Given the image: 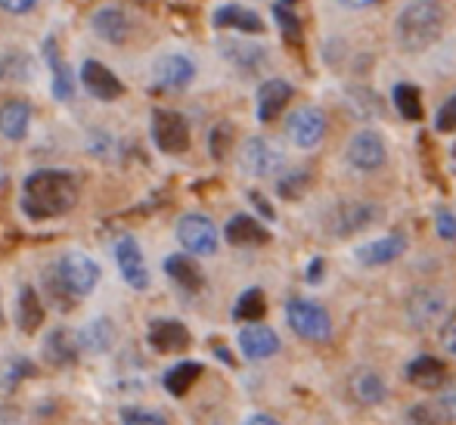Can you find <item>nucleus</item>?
<instances>
[{
  "label": "nucleus",
  "mask_w": 456,
  "mask_h": 425,
  "mask_svg": "<svg viewBox=\"0 0 456 425\" xmlns=\"http://www.w3.org/2000/svg\"><path fill=\"white\" fill-rule=\"evenodd\" d=\"M78 202V180L66 171H35L22 186V211L35 221L60 217Z\"/></svg>",
  "instance_id": "obj_1"
},
{
  "label": "nucleus",
  "mask_w": 456,
  "mask_h": 425,
  "mask_svg": "<svg viewBox=\"0 0 456 425\" xmlns=\"http://www.w3.org/2000/svg\"><path fill=\"white\" fill-rule=\"evenodd\" d=\"M447 10L441 0H407L395 19V37L401 50L407 53H419V50L432 47L444 31Z\"/></svg>",
  "instance_id": "obj_2"
},
{
  "label": "nucleus",
  "mask_w": 456,
  "mask_h": 425,
  "mask_svg": "<svg viewBox=\"0 0 456 425\" xmlns=\"http://www.w3.org/2000/svg\"><path fill=\"white\" fill-rule=\"evenodd\" d=\"M286 323L292 326L295 336L307 341H326L332 336V320L317 301L311 298H292L286 305Z\"/></svg>",
  "instance_id": "obj_3"
},
{
  "label": "nucleus",
  "mask_w": 456,
  "mask_h": 425,
  "mask_svg": "<svg viewBox=\"0 0 456 425\" xmlns=\"http://www.w3.org/2000/svg\"><path fill=\"white\" fill-rule=\"evenodd\" d=\"M56 274L69 286V292L81 298V295L94 292V286L100 282V264L85 252H66L56 261Z\"/></svg>",
  "instance_id": "obj_4"
},
{
  "label": "nucleus",
  "mask_w": 456,
  "mask_h": 425,
  "mask_svg": "<svg viewBox=\"0 0 456 425\" xmlns=\"http://www.w3.org/2000/svg\"><path fill=\"white\" fill-rule=\"evenodd\" d=\"M152 140L162 152L168 156H181L190 146V125L181 112H168V109H159L152 115Z\"/></svg>",
  "instance_id": "obj_5"
},
{
  "label": "nucleus",
  "mask_w": 456,
  "mask_h": 425,
  "mask_svg": "<svg viewBox=\"0 0 456 425\" xmlns=\"http://www.w3.org/2000/svg\"><path fill=\"white\" fill-rule=\"evenodd\" d=\"M379 217V208L372 202H345L338 205V208L330 211V221H326V230H330L332 236H342V240H348V236L361 233V230L372 227Z\"/></svg>",
  "instance_id": "obj_6"
},
{
  "label": "nucleus",
  "mask_w": 456,
  "mask_h": 425,
  "mask_svg": "<svg viewBox=\"0 0 456 425\" xmlns=\"http://www.w3.org/2000/svg\"><path fill=\"white\" fill-rule=\"evenodd\" d=\"M282 162H286V156H282L280 146H273L271 140L265 137H252L242 143L240 150V165L246 174H252V177H271L282 168Z\"/></svg>",
  "instance_id": "obj_7"
},
{
  "label": "nucleus",
  "mask_w": 456,
  "mask_h": 425,
  "mask_svg": "<svg viewBox=\"0 0 456 425\" xmlns=\"http://www.w3.org/2000/svg\"><path fill=\"white\" fill-rule=\"evenodd\" d=\"M286 134L298 150H314L326 134V115L317 106H301L289 115Z\"/></svg>",
  "instance_id": "obj_8"
},
{
  "label": "nucleus",
  "mask_w": 456,
  "mask_h": 425,
  "mask_svg": "<svg viewBox=\"0 0 456 425\" xmlns=\"http://www.w3.org/2000/svg\"><path fill=\"white\" fill-rule=\"evenodd\" d=\"M177 240L192 255H215L217 252V227L205 215H183L177 224Z\"/></svg>",
  "instance_id": "obj_9"
},
{
  "label": "nucleus",
  "mask_w": 456,
  "mask_h": 425,
  "mask_svg": "<svg viewBox=\"0 0 456 425\" xmlns=\"http://www.w3.org/2000/svg\"><path fill=\"white\" fill-rule=\"evenodd\" d=\"M345 156H348L351 168L370 174V171L382 168L385 159H388V150H385V140L379 137L376 131H357L354 137L348 140V150H345Z\"/></svg>",
  "instance_id": "obj_10"
},
{
  "label": "nucleus",
  "mask_w": 456,
  "mask_h": 425,
  "mask_svg": "<svg viewBox=\"0 0 456 425\" xmlns=\"http://www.w3.org/2000/svg\"><path fill=\"white\" fill-rule=\"evenodd\" d=\"M447 311V295L441 289H419L407 298V320L416 330H426Z\"/></svg>",
  "instance_id": "obj_11"
},
{
  "label": "nucleus",
  "mask_w": 456,
  "mask_h": 425,
  "mask_svg": "<svg viewBox=\"0 0 456 425\" xmlns=\"http://www.w3.org/2000/svg\"><path fill=\"white\" fill-rule=\"evenodd\" d=\"M115 261H118V270L127 280V286H134V289L150 286V270H146L143 252H140V246L131 236H121V240L115 242Z\"/></svg>",
  "instance_id": "obj_12"
},
{
  "label": "nucleus",
  "mask_w": 456,
  "mask_h": 425,
  "mask_svg": "<svg viewBox=\"0 0 456 425\" xmlns=\"http://www.w3.org/2000/svg\"><path fill=\"white\" fill-rule=\"evenodd\" d=\"M81 85L87 87V94L102 102H112L125 94V85L118 81V75H112L102 62H96V60H87L85 66H81Z\"/></svg>",
  "instance_id": "obj_13"
},
{
  "label": "nucleus",
  "mask_w": 456,
  "mask_h": 425,
  "mask_svg": "<svg viewBox=\"0 0 456 425\" xmlns=\"http://www.w3.org/2000/svg\"><path fill=\"white\" fill-rule=\"evenodd\" d=\"M91 29L100 41L106 44H125L127 35H131V19L118 10V6H102V10L94 12Z\"/></svg>",
  "instance_id": "obj_14"
},
{
  "label": "nucleus",
  "mask_w": 456,
  "mask_h": 425,
  "mask_svg": "<svg viewBox=\"0 0 456 425\" xmlns=\"http://www.w3.org/2000/svg\"><path fill=\"white\" fill-rule=\"evenodd\" d=\"M150 345L159 354H177L190 347V330L177 320H152L150 323Z\"/></svg>",
  "instance_id": "obj_15"
},
{
  "label": "nucleus",
  "mask_w": 456,
  "mask_h": 425,
  "mask_svg": "<svg viewBox=\"0 0 456 425\" xmlns=\"http://www.w3.org/2000/svg\"><path fill=\"white\" fill-rule=\"evenodd\" d=\"M240 351L246 354L248 360H267L280 351V336H276L271 326L252 323L240 332Z\"/></svg>",
  "instance_id": "obj_16"
},
{
  "label": "nucleus",
  "mask_w": 456,
  "mask_h": 425,
  "mask_svg": "<svg viewBox=\"0 0 456 425\" xmlns=\"http://www.w3.org/2000/svg\"><path fill=\"white\" fill-rule=\"evenodd\" d=\"M407 249V240L403 236H382V240L363 242V246L354 249V257L363 264V267H379V264L397 261Z\"/></svg>",
  "instance_id": "obj_17"
},
{
  "label": "nucleus",
  "mask_w": 456,
  "mask_h": 425,
  "mask_svg": "<svg viewBox=\"0 0 456 425\" xmlns=\"http://www.w3.org/2000/svg\"><path fill=\"white\" fill-rule=\"evenodd\" d=\"M289 100H292V85L289 81L280 78L265 81L258 90V121L271 125L273 119H280V112L289 106Z\"/></svg>",
  "instance_id": "obj_18"
},
{
  "label": "nucleus",
  "mask_w": 456,
  "mask_h": 425,
  "mask_svg": "<svg viewBox=\"0 0 456 425\" xmlns=\"http://www.w3.org/2000/svg\"><path fill=\"white\" fill-rule=\"evenodd\" d=\"M196 78V66L186 56H165L156 69V85L162 90H183L190 81Z\"/></svg>",
  "instance_id": "obj_19"
},
{
  "label": "nucleus",
  "mask_w": 456,
  "mask_h": 425,
  "mask_svg": "<svg viewBox=\"0 0 456 425\" xmlns=\"http://www.w3.org/2000/svg\"><path fill=\"white\" fill-rule=\"evenodd\" d=\"M224 233H227L230 246H267V242H271L267 227H261L252 215H233Z\"/></svg>",
  "instance_id": "obj_20"
},
{
  "label": "nucleus",
  "mask_w": 456,
  "mask_h": 425,
  "mask_svg": "<svg viewBox=\"0 0 456 425\" xmlns=\"http://www.w3.org/2000/svg\"><path fill=\"white\" fill-rule=\"evenodd\" d=\"M31 125V106L25 100H6L0 106V134L6 140H25Z\"/></svg>",
  "instance_id": "obj_21"
},
{
  "label": "nucleus",
  "mask_w": 456,
  "mask_h": 425,
  "mask_svg": "<svg viewBox=\"0 0 456 425\" xmlns=\"http://www.w3.org/2000/svg\"><path fill=\"white\" fill-rule=\"evenodd\" d=\"M215 29H236V31H246V35H261L265 22H261L255 10H246L240 4H227L215 12Z\"/></svg>",
  "instance_id": "obj_22"
},
{
  "label": "nucleus",
  "mask_w": 456,
  "mask_h": 425,
  "mask_svg": "<svg viewBox=\"0 0 456 425\" xmlns=\"http://www.w3.org/2000/svg\"><path fill=\"white\" fill-rule=\"evenodd\" d=\"M44 56H47L50 69H53V96L60 102L72 100L75 94V78H72V69L66 66V62L60 60V47H56V37L50 35L47 41H44Z\"/></svg>",
  "instance_id": "obj_23"
},
{
  "label": "nucleus",
  "mask_w": 456,
  "mask_h": 425,
  "mask_svg": "<svg viewBox=\"0 0 456 425\" xmlns=\"http://www.w3.org/2000/svg\"><path fill=\"white\" fill-rule=\"evenodd\" d=\"M407 379L416 385V388H441L444 385V379H447V370H444V364H441L438 357H416L413 364L407 366Z\"/></svg>",
  "instance_id": "obj_24"
},
{
  "label": "nucleus",
  "mask_w": 456,
  "mask_h": 425,
  "mask_svg": "<svg viewBox=\"0 0 456 425\" xmlns=\"http://www.w3.org/2000/svg\"><path fill=\"white\" fill-rule=\"evenodd\" d=\"M44 323V305H41V295L35 292L31 286H25L19 292V301H16V326L22 332H37Z\"/></svg>",
  "instance_id": "obj_25"
},
{
  "label": "nucleus",
  "mask_w": 456,
  "mask_h": 425,
  "mask_svg": "<svg viewBox=\"0 0 456 425\" xmlns=\"http://www.w3.org/2000/svg\"><path fill=\"white\" fill-rule=\"evenodd\" d=\"M115 341V323L109 317H94L85 330L78 332V347L91 354H106Z\"/></svg>",
  "instance_id": "obj_26"
},
{
  "label": "nucleus",
  "mask_w": 456,
  "mask_h": 425,
  "mask_svg": "<svg viewBox=\"0 0 456 425\" xmlns=\"http://www.w3.org/2000/svg\"><path fill=\"white\" fill-rule=\"evenodd\" d=\"M44 357L53 366H72L78 360V341H72L66 330H53L44 341Z\"/></svg>",
  "instance_id": "obj_27"
},
{
  "label": "nucleus",
  "mask_w": 456,
  "mask_h": 425,
  "mask_svg": "<svg viewBox=\"0 0 456 425\" xmlns=\"http://www.w3.org/2000/svg\"><path fill=\"white\" fill-rule=\"evenodd\" d=\"M199 376H202V364H196V360H181V364L165 372V391L175 397H183L186 391L196 385Z\"/></svg>",
  "instance_id": "obj_28"
},
{
  "label": "nucleus",
  "mask_w": 456,
  "mask_h": 425,
  "mask_svg": "<svg viewBox=\"0 0 456 425\" xmlns=\"http://www.w3.org/2000/svg\"><path fill=\"white\" fill-rule=\"evenodd\" d=\"M165 274H168L175 282H181L186 292H199V289H202V274H199V267L186 255L165 257Z\"/></svg>",
  "instance_id": "obj_29"
},
{
  "label": "nucleus",
  "mask_w": 456,
  "mask_h": 425,
  "mask_svg": "<svg viewBox=\"0 0 456 425\" xmlns=\"http://www.w3.org/2000/svg\"><path fill=\"white\" fill-rule=\"evenodd\" d=\"M31 62L28 53L22 50H0V81H28L31 78Z\"/></svg>",
  "instance_id": "obj_30"
},
{
  "label": "nucleus",
  "mask_w": 456,
  "mask_h": 425,
  "mask_svg": "<svg viewBox=\"0 0 456 425\" xmlns=\"http://www.w3.org/2000/svg\"><path fill=\"white\" fill-rule=\"evenodd\" d=\"M351 388H354V397L361 404H366V407H372V404H382L385 401V382L379 372H357L354 382H351Z\"/></svg>",
  "instance_id": "obj_31"
},
{
  "label": "nucleus",
  "mask_w": 456,
  "mask_h": 425,
  "mask_svg": "<svg viewBox=\"0 0 456 425\" xmlns=\"http://www.w3.org/2000/svg\"><path fill=\"white\" fill-rule=\"evenodd\" d=\"M265 314H267V301L261 289H246L233 307V317L240 320V323H258Z\"/></svg>",
  "instance_id": "obj_32"
},
{
  "label": "nucleus",
  "mask_w": 456,
  "mask_h": 425,
  "mask_svg": "<svg viewBox=\"0 0 456 425\" xmlns=\"http://www.w3.org/2000/svg\"><path fill=\"white\" fill-rule=\"evenodd\" d=\"M295 6H298V0H276L273 4L276 25H280V31L286 35L289 44H298V37H301V19Z\"/></svg>",
  "instance_id": "obj_33"
},
{
  "label": "nucleus",
  "mask_w": 456,
  "mask_h": 425,
  "mask_svg": "<svg viewBox=\"0 0 456 425\" xmlns=\"http://www.w3.org/2000/svg\"><path fill=\"white\" fill-rule=\"evenodd\" d=\"M395 96V109L401 112V119L407 121H419L422 119V96H419V87L413 85H397L391 90Z\"/></svg>",
  "instance_id": "obj_34"
},
{
  "label": "nucleus",
  "mask_w": 456,
  "mask_h": 425,
  "mask_svg": "<svg viewBox=\"0 0 456 425\" xmlns=\"http://www.w3.org/2000/svg\"><path fill=\"white\" fill-rule=\"evenodd\" d=\"M224 53H227L230 62H236L240 69H258L261 62L267 60V53L255 44H224Z\"/></svg>",
  "instance_id": "obj_35"
},
{
  "label": "nucleus",
  "mask_w": 456,
  "mask_h": 425,
  "mask_svg": "<svg viewBox=\"0 0 456 425\" xmlns=\"http://www.w3.org/2000/svg\"><path fill=\"white\" fill-rule=\"evenodd\" d=\"M307 186H311V171H305V168H292L276 180V192H280L282 199H298Z\"/></svg>",
  "instance_id": "obj_36"
},
{
  "label": "nucleus",
  "mask_w": 456,
  "mask_h": 425,
  "mask_svg": "<svg viewBox=\"0 0 456 425\" xmlns=\"http://www.w3.org/2000/svg\"><path fill=\"white\" fill-rule=\"evenodd\" d=\"M121 425H168L162 413L143 407H125L121 410Z\"/></svg>",
  "instance_id": "obj_37"
},
{
  "label": "nucleus",
  "mask_w": 456,
  "mask_h": 425,
  "mask_svg": "<svg viewBox=\"0 0 456 425\" xmlns=\"http://www.w3.org/2000/svg\"><path fill=\"white\" fill-rule=\"evenodd\" d=\"M230 143H233V127H230L227 121H221V125L211 131V156H215L217 162H224V159L230 156Z\"/></svg>",
  "instance_id": "obj_38"
},
{
  "label": "nucleus",
  "mask_w": 456,
  "mask_h": 425,
  "mask_svg": "<svg viewBox=\"0 0 456 425\" xmlns=\"http://www.w3.org/2000/svg\"><path fill=\"white\" fill-rule=\"evenodd\" d=\"M403 425H441V416H438V410L428 407V404H416V407L407 410Z\"/></svg>",
  "instance_id": "obj_39"
},
{
  "label": "nucleus",
  "mask_w": 456,
  "mask_h": 425,
  "mask_svg": "<svg viewBox=\"0 0 456 425\" xmlns=\"http://www.w3.org/2000/svg\"><path fill=\"white\" fill-rule=\"evenodd\" d=\"M435 127H438L441 134H453V131H456V94L444 102V106L438 109V119H435Z\"/></svg>",
  "instance_id": "obj_40"
},
{
  "label": "nucleus",
  "mask_w": 456,
  "mask_h": 425,
  "mask_svg": "<svg viewBox=\"0 0 456 425\" xmlns=\"http://www.w3.org/2000/svg\"><path fill=\"white\" fill-rule=\"evenodd\" d=\"M438 413L444 416V420L456 422V382L447 385V388L441 391V397H438Z\"/></svg>",
  "instance_id": "obj_41"
},
{
  "label": "nucleus",
  "mask_w": 456,
  "mask_h": 425,
  "mask_svg": "<svg viewBox=\"0 0 456 425\" xmlns=\"http://www.w3.org/2000/svg\"><path fill=\"white\" fill-rule=\"evenodd\" d=\"M441 347H444L451 357H456V314H451L447 323L441 326Z\"/></svg>",
  "instance_id": "obj_42"
},
{
  "label": "nucleus",
  "mask_w": 456,
  "mask_h": 425,
  "mask_svg": "<svg viewBox=\"0 0 456 425\" xmlns=\"http://www.w3.org/2000/svg\"><path fill=\"white\" fill-rule=\"evenodd\" d=\"M438 233H441V240H456V217L451 215V211H438Z\"/></svg>",
  "instance_id": "obj_43"
},
{
  "label": "nucleus",
  "mask_w": 456,
  "mask_h": 425,
  "mask_svg": "<svg viewBox=\"0 0 456 425\" xmlns=\"http://www.w3.org/2000/svg\"><path fill=\"white\" fill-rule=\"evenodd\" d=\"M37 6V0H0V10L12 12V16H22V12H31Z\"/></svg>",
  "instance_id": "obj_44"
},
{
  "label": "nucleus",
  "mask_w": 456,
  "mask_h": 425,
  "mask_svg": "<svg viewBox=\"0 0 456 425\" xmlns=\"http://www.w3.org/2000/svg\"><path fill=\"white\" fill-rule=\"evenodd\" d=\"M248 199H252V205H255V208H258V211H261V215H265V217H267V221H271V217H273V208H271V205H267V202H265V199H261V196H258V192H248Z\"/></svg>",
  "instance_id": "obj_45"
},
{
  "label": "nucleus",
  "mask_w": 456,
  "mask_h": 425,
  "mask_svg": "<svg viewBox=\"0 0 456 425\" xmlns=\"http://www.w3.org/2000/svg\"><path fill=\"white\" fill-rule=\"evenodd\" d=\"M246 425H280V422H276L273 416H267V413H255Z\"/></svg>",
  "instance_id": "obj_46"
},
{
  "label": "nucleus",
  "mask_w": 456,
  "mask_h": 425,
  "mask_svg": "<svg viewBox=\"0 0 456 425\" xmlns=\"http://www.w3.org/2000/svg\"><path fill=\"white\" fill-rule=\"evenodd\" d=\"M320 270H323V261H320V257H314V261H311V270H307V280L317 282V280H320Z\"/></svg>",
  "instance_id": "obj_47"
},
{
  "label": "nucleus",
  "mask_w": 456,
  "mask_h": 425,
  "mask_svg": "<svg viewBox=\"0 0 456 425\" xmlns=\"http://www.w3.org/2000/svg\"><path fill=\"white\" fill-rule=\"evenodd\" d=\"M338 4L351 6V10H361V6H370V4H376V0H338Z\"/></svg>",
  "instance_id": "obj_48"
},
{
  "label": "nucleus",
  "mask_w": 456,
  "mask_h": 425,
  "mask_svg": "<svg viewBox=\"0 0 456 425\" xmlns=\"http://www.w3.org/2000/svg\"><path fill=\"white\" fill-rule=\"evenodd\" d=\"M0 326H4V305H0Z\"/></svg>",
  "instance_id": "obj_49"
},
{
  "label": "nucleus",
  "mask_w": 456,
  "mask_h": 425,
  "mask_svg": "<svg viewBox=\"0 0 456 425\" xmlns=\"http://www.w3.org/2000/svg\"><path fill=\"white\" fill-rule=\"evenodd\" d=\"M453 162H456V143H453Z\"/></svg>",
  "instance_id": "obj_50"
}]
</instances>
